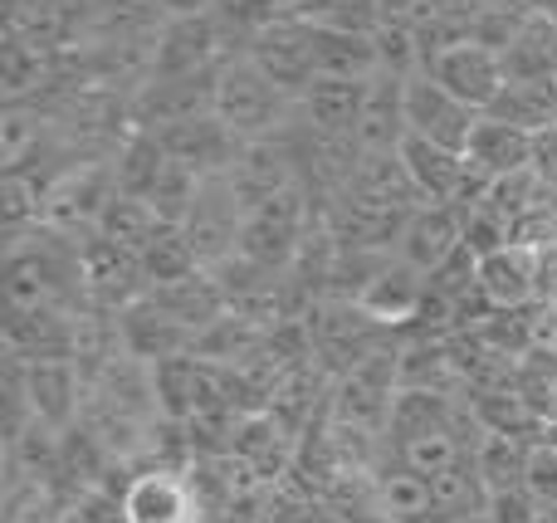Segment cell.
Masks as SVG:
<instances>
[{"label": "cell", "instance_id": "1", "mask_svg": "<svg viewBox=\"0 0 557 523\" xmlns=\"http://www.w3.org/2000/svg\"><path fill=\"white\" fill-rule=\"evenodd\" d=\"M298 98H288L278 84L255 69V59H225L221 84H215V117L231 127L240 142H264L278 127L294 123Z\"/></svg>", "mask_w": 557, "mask_h": 523}, {"label": "cell", "instance_id": "2", "mask_svg": "<svg viewBox=\"0 0 557 523\" xmlns=\"http://www.w3.org/2000/svg\"><path fill=\"white\" fill-rule=\"evenodd\" d=\"M484 206H490V211L499 215V225L509 231V245H529V250L557 245V186L539 166H523V172L494 182Z\"/></svg>", "mask_w": 557, "mask_h": 523}, {"label": "cell", "instance_id": "3", "mask_svg": "<svg viewBox=\"0 0 557 523\" xmlns=\"http://www.w3.org/2000/svg\"><path fill=\"white\" fill-rule=\"evenodd\" d=\"M401 113H406V133L425 137V142H435V147H450V152L470 147L474 127H480V117H484V113H474L470 103H460L450 88L435 84L431 74H411L401 84Z\"/></svg>", "mask_w": 557, "mask_h": 523}, {"label": "cell", "instance_id": "4", "mask_svg": "<svg viewBox=\"0 0 557 523\" xmlns=\"http://www.w3.org/2000/svg\"><path fill=\"white\" fill-rule=\"evenodd\" d=\"M250 59L270 84H278L288 98H304L318 78L313 64V25L298 15H278L250 39Z\"/></svg>", "mask_w": 557, "mask_h": 523}, {"label": "cell", "instance_id": "5", "mask_svg": "<svg viewBox=\"0 0 557 523\" xmlns=\"http://www.w3.org/2000/svg\"><path fill=\"white\" fill-rule=\"evenodd\" d=\"M421 74H431L441 88H450L460 103H470L474 113H490L494 98L504 94V84H509V74H504V54L490 45H455L445 49V54H435L431 64L421 69Z\"/></svg>", "mask_w": 557, "mask_h": 523}, {"label": "cell", "instance_id": "6", "mask_svg": "<svg viewBox=\"0 0 557 523\" xmlns=\"http://www.w3.org/2000/svg\"><path fill=\"white\" fill-rule=\"evenodd\" d=\"M221 39L225 25L221 15H176L162 29V45L152 54V78H191V74H211L221 69Z\"/></svg>", "mask_w": 557, "mask_h": 523}, {"label": "cell", "instance_id": "7", "mask_svg": "<svg viewBox=\"0 0 557 523\" xmlns=\"http://www.w3.org/2000/svg\"><path fill=\"white\" fill-rule=\"evenodd\" d=\"M460 250H465V231H460V211H450V206H421V211L406 221L401 240H396L401 264L425 274V279H431L441 264H450Z\"/></svg>", "mask_w": 557, "mask_h": 523}, {"label": "cell", "instance_id": "8", "mask_svg": "<svg viewBox=\"0 0 557 523\" xmlns=\"http://www.w3.org/2000/svg\"><path fill=\"white\" fill-rule=\"evenodd\" d=\"M298 225H304V201H298V191H284V196H274V201L255 206V211H245L240 254L264 264V270H274V264H284L288 254L298 250Z\"/></svg>", "mask_w": 557, "mask_h": 523}, {"label": "cell", "instance_id": "9", "mask_svg": "<svg viewBox=\"0 0 557 523\" xmlns=\"http://www.w3.org/2000/svg\"><path fill=\"white\" fill-rule=\"evenodd\" d=\"M480 299L499 313L539 309V250L504 245L490 260H480Z\"/></svg>", "mask_w": 557, "mask_h": 523}, {"label": "cell", "instance_id": "10", "mask_svg": "<svg viewBox=\"0 0 557 523\" xmlns=\"http://www.w3.org/2000/svg\"><path fill=\"white\" fill-rule=\"evenodd\" d=\"M123 523H201V505L186 480H176L172 470H152L127 485Z\"/></svg>", "mask_w": 557, "mask_h": 523}, {"label": "cell", "instance_id": "11", "mask_svg": "<svg viewBox=\"0 0 557 523\" xmlns=\"http://www.w3.org/2000/svg\"><path fill=\"white\" fill-rule=\"evenodd\" d=\"M465 162H470V172H480L484 182L494 186V182H504V176L533 166V133L484 113L480 127H474V137H470V147H465Z\"/></svg>", "mask_w": 557, "mask_h": 523}, {"label": "cell", "instance_id": "12", "mask_svg": "<svg viewBox=\"0 0 557 523\" xmlns=\"http://www.w3.org/2000/svg\"><path fill=\"white\" fill-rule=\"evenodd\" d=\"M78 264H84V284L98 294L103 303H127L137 289H143V260L117 245L88 235V245H78Z\"/></svg>", "mask_w": 557, "mask_h": 523}, {"label": "cell", "instance_id": "13", "mask_svg": "<svg viewBox=\"0 0 557 523\" xmlns=\"http://www.w3.org/2000/svg\"><path fill=\"white\" fill-rule=\"evenodd\" d=\"M313 64L318 78H382V54H376V39L367 35H343V29H318L313 25Z\"/></svg>", "mask_w": 557, "mask_h": 523}, {"label": "cell", "instance_id": "14", "mask_svg": "<svg viewBox=\"0 0 557 523\" xmlns=\"http://www.w3.org/2000/svg\"><path fill=\"white\" fill-rule=\"evenodd\" d=\"M490 117L523 127L533 137L548 133V127H557V78H509L504 94L494 98Z\"/></svg>", "mask_w": 557, "mask_h": 523}, {"label": "cell", "instance_id": "15", "mask_svg": "<svg viewBox=\"0 0 557 523\" xmlns=\"http://www.w3.org/2000/svg\"><path fill=\"white\" fill-rule=\"evenodd\" d=\"M162 215H157V206L152 201H143V196H127V191H117L113 201H108V211H103V221H98V240H108V245H117V250H127V254H137L143 260V250L157 240V231H162Z\"/></svg>", "mask_w": 557, "mask_h": 523}, {"label": "cell", "instance_id": "16", "mask_svg": "<svg viewBox=\"0 0 557 523\" xmlns=\"http://www.w3.org/2000/svg\"><path fill=\"white\" fill-rule=\"evenodd\" d=\"M504 74L509 78H557V20L533 15L504 49Z\"/></svg>", "mask_w": 557, "mask_h": 523}, {"label": "cell", "instance_id": "17", "mask_svg": "<svg viewBox=\"0 0 557 523\" xmlns=\"http://www.w3.org/2000/svg\"><path fill=\"white\" fill-rule=\"evenodd\" d=\"M357 303H362V313H372V319H411V313L425 303V279L396 260L392 270H382L372 284H367Z\"/></svg>", "mask_w": 557, "mask_h": 523}, {"label": "cell", "instance_id": "18", "mask_svg": "<svg viewBox=\"0 0 557 523\" xmlns=\"http://www.w3.org/2000/svg\"><path fill=\"white\" fill-rule=\"evenodd\" d=\"M29 387V411H35V421H45V426H64L69 411H74V368H69L64 358H49V362H35L25 377Z\"/></svg>", "mask_w": 557, "mask_h": 523}, {"label": "cell", "instance_id": "19", "mask_svg": "<svg viewBox=\"0 0 557 523\" xmlns=\"http://www.w3.org/2000/svg\"><path fill=\"white\" fill-rule=\"evenodd\" d=\"M196 250H191V240H186V231L182 225H162L157 231V240L143 250V274L152 284H182V279H196Z\"/></svg>", "mask_w": 557, "mask_h": 523}, {"label": "cell", "instance_id": "20", "mask_svg": "<svg viewBox=\"0 0 557 523\" xmlns=\"http://www.w3.org/2000/svg\"><path fill=\"white\" fill-rule=\"evenodd\" d=\"M235 456H240L245 465H255V475L274 480L278 470L288 465V436L278 431L274 416H250L240 426V436H235Z\"/></svg>", "mask_w": 557, "mask_h": 523}, {"label": "cell", "instance_id": "21", "mask_svg": "<svg viewBox=\"0 0 557 523\" xmlns=\"http://www.w3.org/2000/svg\"><path fill=\"white\" fill-rule=\"evenodd\" d=\"M523 489L533 495V505L543 514L557 509V440H539L529 450V470H523Z\"/></svg>", "mask_w": 557, "mask_h": 523}, {"label": "cell", "instance_id": "22", "mask_svg": "<svg viewBox=\"0 0 557 523\" xmlns=\"http://www.w3.org/2000/svg\"><path fill=\"white\" fill-rule=\"evenodd\" d=\"M484 514H490L494 523H543L548 514H543L539 505H533L529 489H499V495H490V505H484Z\"/></svg>", "mask_w": 557, "mask_h": 523}, {"label": "cell", "instance_id": "23", "mask_svg": "<svg viewBox=\"0 0 557 523\" xmlns=\"http://www.w3.org/2000/svg\"><path fill=\"white\" fill-rule=\"evenodd\" d=\"M533 166H539V172L557 186V127H548V133L533 137Z\"/></svg>", "mask_w": 557, "mask_h": 523}, {"label": "cell", "instance_id": "24", "mask_svg": "<svg viewBox=\"0 0 557 523\" xmlns=\"http://www.w3.org/2000/svg\"><path fill=\"white\" fill-rule=\"evenodd\" d=\"M539 303H553L557 309V245L539 250Z\"/></svg>", "mask_w": 557, "mask_h": 523}, {"label": "cell", "instance_id": "25", "mask_svg": "<svg viewBox=\"0 0 557 523\" xmlns=\"http://www.w3.org/2000/svg\"><path fill=\"white\" fill-rule=\"evenodd\" d=\"M460 523H494L490 514H470V519H460Z\"/></svg>", "mask_w": 557, "mask_h": 523}]
</instances>
